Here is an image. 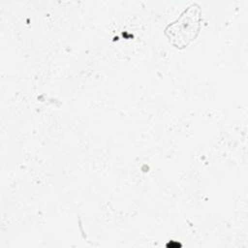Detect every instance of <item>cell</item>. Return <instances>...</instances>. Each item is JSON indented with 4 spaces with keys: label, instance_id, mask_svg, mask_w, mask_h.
Instances as JSON below:
<instances>
[{
    "label": "cell",
    "instance_id": "cell-1",
    "mask_svg": "<svg viewBox=\"0 0 248 248\" xmlns=\"http://www.w3.org/2000/svg\"><path fill=\"white\" fill-rule=\"evenodd\" d=\"M201 7L197 3H192L173 22L165 28L164 33L170 45L181 49L197 38L201 29Z\"/></svg>",
    "mask_w": 248,
    "mask_h": 248
}]
</instances>
